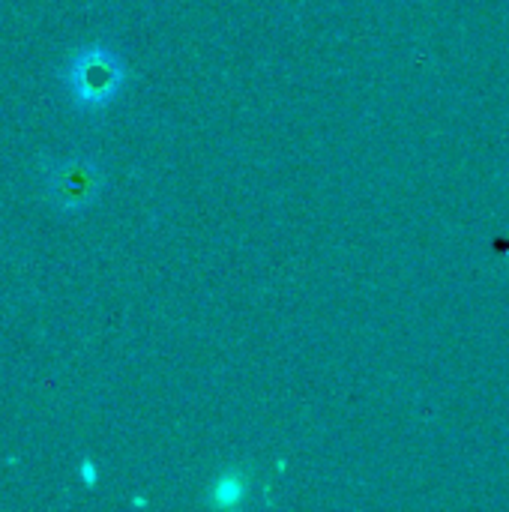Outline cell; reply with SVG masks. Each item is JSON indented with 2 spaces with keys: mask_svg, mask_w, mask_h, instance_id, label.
<instances>
[{
  "mask_svg": "<svg viewBox=\"0 0 509 512\" xmlns=\"http://www.w3.org/2000/svg\"><path fill=\"white\" fill-rule=\"evenodd\" d=\"M60 84L75 111L102 114L123 96L129 84V66L114 45L87 42L66 57Z\"/></svg>",
  "mask_w": 509,
  "mask_h": 512,
  "instance_id": "obj_1",
  "label": "cell"
},
{
  "mask_svg": "<svg viewBox=\"0 0 509 512\" xmlns=\"http://www.w3.org/2000/svg\"><path fill=\"white\" fill-rule=\"evenodd\" d=\"M246 492H249V474H243V471H225L213 483V489H210V504L228 510V507L243 504L246 501Z\"/></svg>",
  "mask_w": 509,
  "mask_h": 512,
  "instance_id": "obj_3",
  "label": "cell"
},
{
  "mask_svg": "<svg viewBox=\"0 0 509 512\" xmlns=\"http://www.w3.org/2000/svg\"><path fill=\"white\" fill-rule=\"evenodd\" d=\"M81 477L87 480V486L96 483V468H93V462H84V465H81Z\"/></svg>",
  "mask_w": 509,
  "mask_h": 512,
  "instance_id": "obj_4",
  "label": "cell"
},
{
  "mask_svg": "<svg viewBox=\"0 0 509 512\" xmlns=\"http://www.w3.org/2000/svg\"><path fill=\"white\" fill-rule=\"evenodd\" d=\"M42 189L54 210L84 213L105 189V168L90 156H66L42 162Z\"/></svg>",
  "mask_w": 509,
  "mask_h": 512,
  "instance_id": "obj_2",
  "label": "cell"
}]
</instances>
